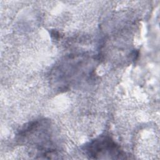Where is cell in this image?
Here are the masks:
<instances>
[{
  "mask_svg": "<svg viewBox=\"0 0 160 160\" xmlns=\"http://www.w3.org/2000/svg\"><path fill=\"white\" fill-rule=\"evenodd\" d=\"M18 136L20 140L35 146L41 151V155H52L55 151L50 145L51 126L44 119L34 121L25 125L20 130Z\"/></svg>",
  "mask_w": 160,
  "mask_h": 160,
  "instance_id": "6da1fadb",
  "label": "cell"
},
{
  "mask_svg": "<svg viewBox=\"0 0 160 160\" xmlns=\"http://www.w3.org/2000/svg\"><path fill=\"white\" fill-rule=\"evenodd\" d=\"M92 159H122L125 155L120 146L109 136H101L85 146Z\"/></svg>",
  "mask_w": 160,
  "mask_h": 160,
  "instance_id": "7a4b0ae2",
  "label": "cell"
}]
</instances>
